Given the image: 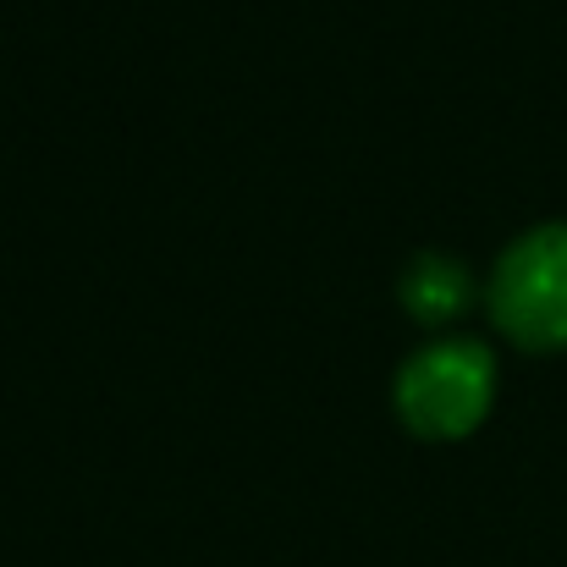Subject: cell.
I'll list each match as a JSON object with an SVG mask.
<instances>
[{"instance_id":"cell-1","label":"cell","mask_w":567,"mask_h":567,"mask_svg":"<svg viewBox=\"0 0 567 567\" xmlns=\"http://www.w3.org/2000/svg\"><path fill=\"white\" fill-rule=\"evenodd\" d=\"M391 402L419 441H463L491 419L496 359L480 337H441L396 370Z\"/></svg>"},{"instance_id":"cell-2","label":"cell","mask_w":567,"mask_h":567,"mask_svg":"<svg viewBox=\"0 0 567 567\" xmlns=\"http://www.w3.org/2000/svg\"><path fill=\"white\" fill-rule=\"evenodd\" d=\"M491 320L524 353H567V220L529 226L491 270Z\"/></svg>"},{"instance_id":"cell-3","label":"cell","mask_w":567,"mask_h":567,"mask_svg":"<svg viewBox=\"0 0 567 567\" xmlns=\"http://www.w3.org/2000/svg\"><path fill=\"white\" fill-rule=\"evenodd\" d=\"M396 298H402V309L419 326H446V320H457L474 303V276H468V265L457 254H419L402 270Z\"/></svg>"}]
</instances>
